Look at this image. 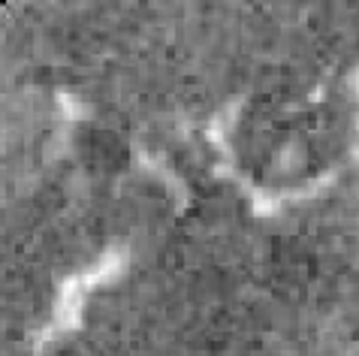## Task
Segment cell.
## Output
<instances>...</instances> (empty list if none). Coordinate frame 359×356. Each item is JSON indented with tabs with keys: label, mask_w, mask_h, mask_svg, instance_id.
<instances>
[{
	"label": "cell",
	"mask_w": 359,
	"mask_h": 356,
	"mask_svg": "<svg viewBox=\"0 0 359 356\" xmlns=\"http://www.w3.org/2000/svg\"><path fill=\"white\" fill-rule=\"evenodd\" d=\"M4 4H9V0H0V6H4Z\"/></svg>",
	"instance_id": "1"
}]
</instances>
